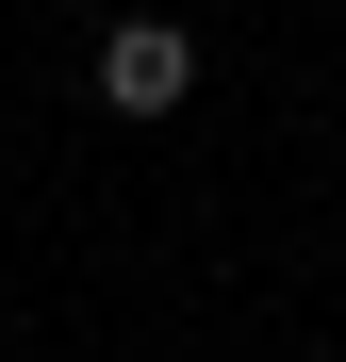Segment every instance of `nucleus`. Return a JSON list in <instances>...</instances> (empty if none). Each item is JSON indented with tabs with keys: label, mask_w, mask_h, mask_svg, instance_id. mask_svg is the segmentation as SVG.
Here are the masks:
<instances>
[{
	"label": "nucleus",
	"mask_w": 346,
	"mask_h": 362,
	"mask_svg": "<svg viewBox=\"0 0 346 362\" xmlns=\"http://www.w3.org/2000/svg\"><path fill=\"white\" fill-rule=\"evenodd\" d=\"M99 99H115V115H182V99H198V33H182V17H115V33H99Z\"/></svg>",
	"instance_id": "nucleus-1"
}]
</instances>
